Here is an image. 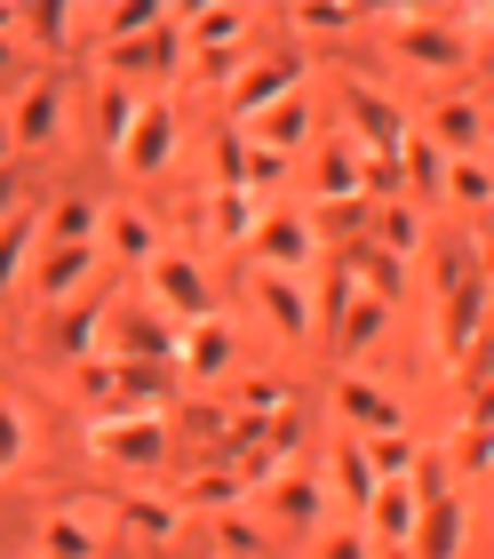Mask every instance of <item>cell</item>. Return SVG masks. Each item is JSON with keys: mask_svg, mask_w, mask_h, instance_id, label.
Masks as SVG:
<instances>
[{"mask_svg": "<svg viewBox=\"0 0 494 559\" xmlns=\"http://www.w3.org/2000/svg\"><path fill=\"white\" fill-rule=\"evenodd\" d=\"M359 448H368V472L383 479V488L423 464V448H414V431H407V424H399V431H375V440H359Z\"/></svg>", "mask_w": 494, "mask_h": 559, "instance_id": "28", "label": "cell"}, {"mask_svg": "<svg viewBox=\"0 0 494 559\" xmlns=\"http://www.w3.org/2000/svg\"><path fill=\"white\" fill-rule=\"evenodd\" d=\"M327 479H335V496L351 503V512H368L383 479L368 472V448H359V431H335V455H327Z\"/></svg>", "mask_w": 494, "mask_h": 559, "instance_id": "18", "label": "cell"}, {"mask_svg": "<svg viewBox=\"0 0 494 559\" xmlns=\"http://www.w3.org/2000/svg\"><path fill=\"white\" fill-rule=\"evenodd\" d=\"M248 129H255V144H264V152H279V160H288V152H296V144L311 136V105H303V96H288V105L255 112Z\"/></svg>", "mask_w": 494, "mask_h": 559, "instance_id": "25", "label": "cell"}, {"mask_svg": "<svg viewBox=\"0 0 494 559\" xmlns=\"http://www.w3.org/2000/svg\"><path fill=\"white\" fill-rule=\"evenodd\" d=\"M192 72H200V81H240V48H192Z\"/></svg>", "mask_w": 494, "mask_h": 559, "instance_id": "37", "label": "cell"}, {"mask_svg": "<svg viewBox=\"0 0 494 559\" xmlns=\"http://www.w3.org/2000/svg\"><path fill=\"white\" fill-rule=\"evenodd\" d=\"M120 520L136 527V536H152V544H168L176 527H184V503H176V496H120Z\"/></svg>", "mask_w": 494, "mask_h": 559, "instance_id": "29", "label": "cell"}, {"mask_svg": "<svg viewBox=\"0 0 494 559\" xmlns=\"http://www.w3.org/2000/svg\"><path fill=\"white\" fill-rule=\"evenodd\" d=\"M383 24H391V48H399L407 64H423V72H462V57H471L462 16H438V9H383Z\"/></svg>", "mask_w": 494, "mask_h": 559, "instance_id": "1", "label": "cell"}, {"mask_svg": "<svg viewBox=\"0 0 494 559\" xmlns=\"http://www.w3.org/2000/svg\"><path fill=\"white\" fill-rule=\"evenodd\" d=\"M9 33H16V9H0V40H9Z\"/></svg>", "mask_w": 494, "mask_h": 559, "instance_id": "43", "label": "cell"}, {"mask_svg": "<svg viewBox=\"0 0 494 559\" xmlns=\"http://www.w3.org/2000/svg\"><path fill=\"white\" fill-rule=\"evenodd\" d=\"M144 112V88H120V81H104L96 88V129H104V144L120 152V136H128V120Z\"/></svg>", "mask_w": 494, "mask_h": 559, "instance_id": "32", "label": "cell"}, {"mask_svg": "<svg viewBox=\"0 0 494 559\" xmlns=\"http://www.w3.org/2000/svg\"><path fill=\"white\" fill-rule=\"evenodd\" d=\"M96 272V248H48L40 240V264H33V296L40 304H72V288Z\"/></svg>", "mask_w": 494, "mask_h": 559, "instance_id": "16", "label": "cell"}, {"mask_svg": "<svg viewBox=\"0 0 494 559\" xmlns=\"http://www.w3.org/2000/svg\"><path fill=\"white\" fill-rule=\"evenodd\" d=\"M255 257H264V272H296L311 264V224L288 216V209H264V224H255Z\"/></svg>", "mask_w": 494, "mask_h": 559, "instance_id": "13", "label": "cell"}, {"mask_svg": "<svg viewBox=\"0 0 494 559\" xmlns=\"http://www.w3.org/2000/svg\"><path fill=\"white\" fill-rule=\"evenodd\" d=\"M414 520H423V503L407 496V479H391V488H375V503H368V544L375 551H407Z\"/></svg>", "mask_w": 494, "mask_h": 559, "instance_id": "14", "label": "cell"}, {"mask_svg": "<svg viewBox=\"0 0 494 559\" xmlns=\"http://www.w3.org/2000/svg\"><path fill=\"white\" fill-rule=\"evenodd\" d=\"M176 136H184L176 105H168V96H144V112L128 120V136H120V168L128 176H160L176 160Z\"/></svg>", "mask_w": 494, "mask_h": 559, "instance_id": "3", "label": "cell"}, {"mask_svg": "<svg viewBox=\"0 0 494 559\" xmlns=\"http://www.w3.org/2000/svg\"><path fill=\"white\" fill-rule=\"evenodd\" d=\"M24 33H9V40H0V105H9V96L24 88V48H16Z\"/></svg>", "mask_w": 494, "mask_h": 559, "instance_id": "40", "label": "cell"}, {"mask_svg": "<svg viewBox=\"0 0 494 559\" xmlns=\"http://www.w3.org/2000/svg\"><path fill=\"white\" fill-rule=\"evenodd\" d=\"M462 544H471V503L447 496V503H431V512L414 520L407 559H462Z\"/></svg>", "mask_w": 494, "mask_h": 559, "instance_id": "11", "label": "cell"}, {"mask_svg": "<svg viewBox=\"0 0 494 559\" xmlns=\"http://www.w3.org/2000/svg\"><path fill=\"white\" fill-rule=\"evenodd\" d=\"M359 192H368V152L351 136H335L320 152V200H359Z\"/></svg>", "mask_w": 494, "mask_h": 559, "instance_id": "23", "label": "cell"}, {"mask_svg": "<svg viewBox=\"0 0 494 559\" xmlns=\"http://www.w3.org/2000/svg\"><path fill=\"white\" fill-rule=\"evenodd\" d=\"M399 185H407V209H414V200H438V192H447V152H438L423 129L399 144Z\"/></svg>", "mask_w": 494, "mask_h": 559, "instance_id": "20", "label": "cell"}, {"mask_svg": "<svg viewBox=\"0 0 494 559\" xmlns=\"http://www.w3.org/2000/svg\"><path fill=\"white\" fill-rule=\"evenodd\" d=\"M335 416H344V431H359V440H375V431H399V424H407V408H399L383 384H368L359 368L335 376Z\"/></svg>", "mask_w": 494, "mask_h": 559, "instance_id": "9", "label": "cell"}, {"mask_svg": "<svg viewBox=\"0 0 494 559\" xmlns=\"http://www.w3.org/2000/svg\"><path fill=\"white\" fill-rule=\"evenodd\" d=\"M240 408H248V424L264 416V408H288V384H279V376H248V384H240Z\"/></svg>", "mask_w": 494, "mask_h": 559, "instance_id": "35", "label": "cell"}, {"mask_svg": "<svg viewBox=\"0 0 494 559\" xmlns=\"http://www.w3.org/2000/svg\"><path fill=\"white\" fill-rule=\"evenodd\" d=\"M320 559H375V544H368V527H327Z\"/></svg>", "mask_w": 494, "mask_h": 559, "instance_id": "36", "label": "cell"}, {"mask_svg": "<svg viewBox=\"0 0 494 559\" xmlns=\"http://www.w3.org/2000/svg\"><path fill=\"white\" fill-rule=\"evenodd\" d=\"M0 120H9V152H48L64 136V81H57V72H33V81L9 96Z\"/></svg>", "mask_w": 494, "mask_h": 559, "instance_id": "2", "label": "cell"}, {"mask_svg": "<svg viewBox=\"0 0 494 559\" xmlns=\"http://www.w3.org/2000/svg\"><path fill=\"white\" fill-rule=\"evenodd\" d=\"M383 320H391V304H375V296H351L344 304V328H335V360H359L375 336H383Z\"/></svg>", "mask_w": 494, "mask_h": 559, "instance_id": "26", "label": "cell"}, {"mask_svg": "<svg viewBox=\"0 0 494 559\" xmlns=\"http://www.w3.org/2000/svg\"><path fill=\"white\" fill-rule=\"evenodd\" d=\"M288 96H303V57H279V64H240V81L224 88L231 120H255L272 105H288Z\"/></svg>", "mask_w": 494, "mask_h": 559, "instance_id": "8", "label": "cell"}, {"mask_svg": "<svg viewBox=\"0 0 494 559\" xmlns=\"http://www.w3.org/2000/svg\"><path fill=\"white\" fill-rule=\"evenodd\" d=\"M16 455H24V408L0 400V472H16Z\"/></svg>", "mask_w": 494, "mask_h": 559, "instance_id": "38", "label": "cell"}, {"mask_svg": "<svg viewBox=\"0 0 494 559\" xmlns=\"http://www.w3.org/2000/svg\"><path fill=\"white\" fill-rule=\"evenodd\" d=\"M104 240H112V257H128V264H160L168 257L160 216H144V209H104Z\"/></svg>", "mask_w": 494, "mask_h": 559, "instance_id": "15", "label": "cell"}, {"mask_svg": "<svg viewBox=\"0 0 494 559\" xmlns=\"http://www.w3.org/2000/svg\"><path fill=\"white\" fill-rule=\"evenodd\" d=\"M494 464V424H471V440H462V472H486Z\"/></svg>", "mask_w": 494, "mask_h": 559, "instance_id": "41", "label": "cell"}, {"mask_svg": "<svg viewBox=\"0 0 494 559\" xmlns=\"http://www.w3.org/2000/svg\"><path fill=\"white\" fill-rule=\"evenodd\" d=\"M184 57H192V48H184V9H168L144 40L104 48V64L120 72V88H128V81H160V72H168V64H184Z\"/></svg>", "mask_w": 494, "mask_h": 559, "instance_id": "5", "label": "cell"}, {"mask_svg": "<svg viewBox=\"0 0 494 559\" xmlns=\"http://www.w3.org/2000/svg\"><path fill=\"white\" fill-rule=\"evenodd\" d=\"M288 24H303V33H351L359 9H288Z\"/></svg>", "mask_w": 494, "mask_h": 559, "instance_id": "39", "label": "cell"}, {"mask_svg": "<svg viewBox=\"0 0 494 559\" xmlns=\"http://www.w3.org/2000/svg\"><path fill=\"white\" fill-rule=\"evenodd\" d=\"M96 551H104L96 520H81V512H48L40 520V559H96Z\"/></svg>", "mask_w": 494, "mask_h": 559, "instance_id": "24", "label": "cell"}, {"mask_svg": "<svg viewBox=\"0 0 494 559\" xmlns=\"http://www.w3.org/2000/svg\"><path fill=\"white\" fill-rule=\"evenodd\" d=\"M255 9H192L184 16V48H231V33H248Z\"/></svg>", "mask_w": 494, "mask_h": 559, "instance_id": "30", "label": "cell"}, {"mask_svg": "<svg viewBox=\"0 0 494 559\" xmlns=\"http://www.w3.org/2000/svg\"><path fill=\"white\" fill-rule=\"evenodd\" d=\"M160 448H168V424L160 416H96L88 424V455H104V464H136V472H152L160 464Z\"/></svg>", "mask_w": 494, "mask_h": 559, "instance_id": "4", "label": "cell"}, {"mask_svg": "<svg viewBox=\"0 0 494 559\" xmlns=\"http://www.w3.org/2000/svg\"><path fill=\"white\" fill-rule=\"evenodd\" d=\"M160 16H168L160 0H128V9H104V16H96V33H112L104 48H120L128 33H152V24H160Z\"/></svg>", "mask_w": 494, "mask_h": 559, "instance_id": "34", "label": "cell"}, {"mask_svg": "<svg viewBox=\"0 0 494 559\" xmlns=\"http://www.w3.org/2000/svg\"><path fill=\"white\" fill-rule=\"evenodd\" d=\"M33 264H40V209H16L0 224V296H9L16 280H33Z\"/></svg>", "mask_w": 494, "mask_h": 559, "instance_id": "19", "label": "cell"}, {"mask_svg": "<svg viewBox=\"0 0 494 559\" xmlns=\"http://www.w3.org/2000/svg\"><path fill=\"white\" fill-rule=\"evenodd\" d=\"M144 288L160 296L184 328H192V320H216V288H207V272H200L192 257H176V248H168L160 264H144Z\"/></svg>", "mask_w": 494, "mask_h": 559, "instance_id": "6", "label": "cell"}, {"mask_svg": "<svg viewBox=\"0 0 494 559\" xmlns=\"http://www.w3.org/2000/svg\"><path fill=\"white\" fill-rule=\"evenodd\" d=\"M447 200H462V209H494V168L486 160H447Z\"/></svg>", "mask_w": 494, "mask_h": 559, "instance_id": "33", "label": "cell"}, {"mask_svg": "<svg viewBox=\"0 0 494 559\" xmlns=\"http://www.w3.org/2000/svg\"><path fill=\"white\" fill-rule=\"evenodd\" d=\"M431 144L447 152V160H471V152L486 144V112L471 105V96H447V105L431 112Z\"/></svg>", "mask_w": 494, "mask_h": 559, "instance_id": "17", "label": "cell"}, {"mask_svg": "<svg viewBox=\"0 0 494 559\" xmlns=\"http://www.w3.org/2000/svg\"><path fill=\"white\" fill-rule=\"evenodd\" d=\"M264 209H272V200H255V192H240V185H216V192H207V216H216V240H224V248L255 240Z\"/></svg>", "mask_w": 494, "mask_h": 559, "instance_id": "21", "label": "cell"}, {"mask_svg": "<svg viewBox=\"0 0 494 559\" xmlns=\"http://www.w3.org/2000/svg\"><path fill=\"white\" fill-rule=\"evenodd\" d=\"M16 33H33L48 57H64L72 33H81V9H64V0H40V9H16Z\"/></svg>", "mask_w": 494, "mask_h": 559, "instance_id": "27", "label": "cell"}, {"mask_svg": "<svg viewBox=\"0 0 494 559\" xmlns=\"http://www.w3.org/2000/svg\"><path fill=\"white\" fill-rule=\"evenodd\" d=\"M16 216V168H0V224Z\"/></svg>", "mask_w": 494, "mask_h": 559, "instance_id": "42", "label": "cell"}, {"mask_svg": "<svg viewBox=\"0 0 494 559\" xmlns=\"http://www.w3.org/2000/svg\"><path fill=\"white\" fill-rule=\"evenodd\" d=\"M351 120H359V136H368V160H399V144L414 136L407 112L383 88H368V81H351Z\"/></svg>", "mask_w": 494, "mask_h": 559, "instance_id": "10", "label": "cell"}, {"mask_svg": "<svg viewBox=\"0 0 494 559\" xmlns=\"http://www.w3.org/2000/svg\"><path fill=\"white\" fill-rule=\"evenodd\" d=\"M375 248H383V257H414V248H423V209L391 200V209L375 216Z\"/></svg>", "mask_w": 494, "mask_h": 559, "instance_id": "31", "label": "cell"}, {"mask_svg": "<svg viewBox=\"0 0 494 559\" xmlns=\"http://www.w3.org/2000/svg\"><path fill=\"white\" fill-rule=\"evenodd\" d=\"M176 368L192 376V384H216V376H231V360H240V336H231V320H192V328H176V352H168Z\"/></svg>", "mask_w": 494, "mask_h": 559, "instance_id": "7", "label": "cell"}, {"mask_svg": "<svg viewBox=\"0 0 494 559\" xmlns=\"http://www.w3.org/2000/svg\"><path fill=\"white\" fill-rule=\"evenodd\" d=\"M255 296H264V320L288 344H311V320H320V312H311V288L296 272H255Z\"/></svg>", "mask_w": 494, "mask_h": 559, "instance_id": "12", "label": "cell"}, {"mask_svg": "<svg viewBox=\"0 0 494 559\" xmlns=\"http://www.w3.org/2000/svg\"><path fill=\"white\" fill-rule=\"evenodd\" d=\"M272 520H279V527H320V520H327V488H320L311 472H279Z\"/></svg>", "mask_w": 494, "mask_h": 559, "instance_id": "22", "label": "cell"}]
</instances>
